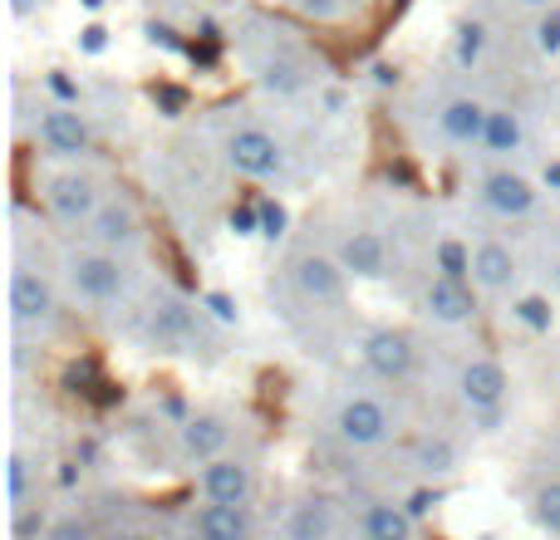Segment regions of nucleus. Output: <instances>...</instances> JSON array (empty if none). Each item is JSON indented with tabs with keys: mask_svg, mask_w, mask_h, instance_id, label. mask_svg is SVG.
<instances>
[{
	"mask_svg": "<svg viewBox=\"0 0 560 540\" xmlns=\"http://www.w3.org/2000/svg\"><path fill=\"white\" fill-rule=\"evenodd\" d=\"M329 437H335L345 453H384L398 437V413L374 388H349V394H339L335 408H329Z\"/></svg>",
	"mask_w": 560,
	"mask_h": 540,
	"instance_id": "f257e3e1",
	"label": "nucleus"
},
{
	"mask_svg": "<svg viewBox=\"0 0 560 540\" xmlns=\"http://www.w3.org/2000/svg\"><path fill=\"white\" fill-rule=\"evenodd\" d=\"M59 266H65V285L79 305L104 309L128 295V256H118V251L84 242V246H69Z\"/></svg>",
	"mask_w": 560,
	"mask_h": 540,
	"instance_id": "f03ea898",
	"label": "nucleus"
},
{
	"mask_svg": "<svg viewBox=\"0 0 560 540\" xmlns=\"http://www.w3.org/2000/svg\"><path fill=\"white\" fill-rule=\"evenodd\" d=\"M104 197H108L104 177L84 163H65L59 173L45 177V207L59 226H69V232H84V226L94 222V212L104 207Z\"/></svg>",
	"mask_w": 560,
	"mask_h": 540,
	"instance_id": "7ed1b4c3",
	"label": "nucleus"
},
{
	"mask_svg": "<svg viewBox=\"0 0 560 540\" xmlns=\"http://www.w3.org/2000/svg\"><path fill=\"white\" fill-rule=\"evenodd\" d=\"M197 502H222V506H256L261 502V467L246 453H222L192 472Z\"/></svg>",
	"mask_w": 560,
	"mask_h": 540,
	"instance_id": "20e7f679",
	"label": "nucleus"
},
{
	"mask_svg": "<svg viewBox=\"0 0 560 540\" xmlns=\"http://www.w3.org/2000/svg\"><path fill=\"white\" fill-rule=\"evenodd\" d=\"M59 319V285L45 266L15 261L10 270V325L25 334H45Z\"/></svg>",
	"mask_w": 560,
	"mask_h": 540,
	"instance_id": "39448f33",
	"label": "nucleus"
},
{
	"mask_svg": "<svg viewBox=\"0 0 560 540\" xmlns=\"http://www.w3.org/2000/svg\"><path fill=\"white\" fill-rule=\"evenodd\" d=\"M453 394L467 418H497L512 398V374L492 354H467L453 374Z\"/></svg>",
	"mask_w": 560,
	"mask_h": 540,
	"instance_id": "423d86ee",
	"label": "nucleus"
},
{
	"mask_svg": "<svg viewBox=\"0 0 560 540\" xmlns=\"http://www.w3.org/2000/svg\"><path fill=\"white\" fill-rule=\"evenodd\" d=\"M477 207L487 216H497V222H526L541 207V183L512 163H492L477 177Z\"/></svg>",
	"mask_w": 560,
	"mask_h": 540,
	"instance_id": "0eeeda50",
	"label": "nucleus"
},
{
	"mask_svg": "<svg viewBox=\"0 0 560 540\" xmlns=\"http://www.w3.org/2000/svg\"><path fill=\"white\" fill-rule=\"evenodd\" d=\"M222 157L236 177H252V183H271L285 173V148L276 133H266L261 124H236L222 138Z\"/></svg>",
	"mask_w": 560,
	"mask_h": 540,
	"instance_id": "6e6552de",
	"label": "nucleus"
},
{
	"mask_svg": "<svg viewBox=\"0 0 560 540\" xmlns=\"http://www.w3.org/2000/svg\"><path fill=\"white\" fill-rule=\"evenodd\" d=\"M285 275H290V285H295V295L315 309H339L349 295V270L339 266L335 251H295Z\"/></svg>",
	"mask_w": 560,
	"mask_h": 540,
	"instance_id": "1a4fd4ad",
	"label": "nucleus"
},
{
	"mask_svg": "<svg viewBox=\"0 0 560 540\" xmlns=\"http://www.w3.org/2000/svg\"><path fill=\"white\" fill-rule=\"evenodd\" d=\"M35 143L59 163H89L94 157V128L79 104H45L35 114Z\"/></svg>",
	"mask_w": 560,
	"mask_h": 540,
	"instance_id": "9d476101",
	"label": "nucleus"
},
{
	"mask_svg": "<svg viewBox=\"0 0 560 540\" xmlns=\"http://www.w3.org/2000/svg\"><path fill=\"white\" fill-rule=\"evenodd\" d=\"M276 531H280V540H345L354 531V512H345V506L325 492H310L285 506Z\"/></svg>",
	"mask_w": 560,
	"mask_h": 540,
	"instance_id": "9b49d317",
	"label": "nucleus"
},
{
	"mask_svg": "<svg viewBox=\"0 0 560 540\" xmlns=\"http://www.w3.org/2000/svg\"><path fill=\"white\" fill-rule=\"evenodd\" d=\"M477 309H482V295H477L472 280H453L428 270V280L418 285V315L443 329H467L477 319Z\"/></svg>",
	"mask_w": 560,
	"mask_h": 540,
	"instance_id": "f8f14e48",
	"label": "nucleus"
},
{
	"mask_svg": "<svg viewBox=\"0 0 560 540\" xmlns=\"http://www.w3.org/2000/svg\"><path fill=\"white\" fill-rule=\"evenodd\" d=\"M359 359L364 368L378 378V384H408L418 374V344L408 329L398 325H374L364 339H359Z\"/></svg>",
	"mask_w": 560,
	"mask_h": 540,
	"instance_id": "ddd939ff",
	"label": "nucleus"
},
{
	"mask_svg": "<svg viewBox=\"0 0 560 540\" xmlns=\"http://www.w3.org/2000/svg\"><path fill=\"white\" fill-rule=\"evenodd\" d=\"M183 540H266L261 506H222L197 502L183 516Z\"/></svg>",
	"mask_w": 560,
	"mask_h": 540,
	"instance_id": "4468645a",
	"label": "nucleus"
},
{
	"mask_svg": "<svg viewBox=\"0 0 560 540\" xmlns=\"http://www.w3.org/2000/svg\"><path fill=\"white\" fill-rule=\"evenodd\" d=\"M148 226H143V212L128 192H108L104 207L94 212V222L84 226V242L104 246V251H118V256H133L143 246Z\"/></svg>",
	"mask_w": 560,
	"mask_h": 540,
	"instance_id": "2eb2a0df",
	"label": "nucleus"
},
{
	"mask_svg": "<svg viewBox=\"0 0 560 540\" xmlns=\"http://www.w3.org/2000/svg\"><path fill=\"white\" fill-rule=\"evenodd\" d=\"M232 437H236V423L226 413H217V408H202V413H192L183 427H177V462L183 467H202L212 462V457L232 453Z\"/></svg>",
	"mask_w": 560,
	"mask_h": 540,
	"instance_id": "dca6fc26",
	"label": "nucleus"
},
{
	"mask_svg": "<svg viewBox=\"0 0 560 540\" xmlns=\"http://www.w3.org/2000/svg\"><path fill=\"white\" fill-rule=\"evenodd\" d=\"M472 285L477 295H516V285H522V256L512 251V242H502V236H482V242L472 246Z\"/></svg>",
	"mask_w": 560,
	"mask_h": 540,
	"instance_id": "f3484780",
	"label": "nucleus"
},
{
	"mask_svg": "<svg viewBox=\"0 0 560 540\" xmlns=\"http://www.w3.org/2000/svg\"><path fill=\"white\" fill-rule=\"evenodd\" d=\"M354 536L359 540H418V521L404 502L394 496H374L354 512Z\"/></svg>",
	"mask_w": 560,
	"mask_h": 540,
	"instance_id": "a211bd4d",
	"label": "nucleus"
},
{
	"mask_svg": "<svg viewBox=\"0 0 560 540\" xmlns=\"http://www.w3.org/2000/svg\"><path fill=\"white\" fill-rule=\"evenodd\" d=\"M487 118H492V104H482V98H472V94H453L438 108V133L453 148H482Z\"/></svg>",
	"mask_w": 560,
	"mask_h": 540,
	"instance_id": "6ab92c4d",
	"label": "nucleus"
},
{
	"mask_svg": "<svg viewBox=\"0 0 560 540\" xmlns=\"http://www.w3.org/2000/svg\"><path fill=\"white\" fill-rule=\"evenodd\" d=\"M335 256L354 280H384L388 275V242L378 232H369V226H354V232L339 236Z\"/></svg>",
	"mask_w": 560,
	"mask_h": 540,
	"instance_id": "aec40b11",
	"label": "nucleus"
},
{
	"mask_svg": "<svg viewBox=\"0 0 560 540\" xmlns=\"http://www.w3.org/2000/svg\"><path fill=\"white\" fill-rule=\"evenodd\" d=\"M408 467H413L423 482H443V477H453L457 467H463V453H457V443L447 433H418L413 443H408Z\"/></svg>",
	"mask_w": 560,
	"mask_h": 540,
	"instance_id": "412c9836",
	"label": "nucleus"
},
{
	"mask_svg": "<svg viewBox=\"0 0 560 540\" xmlns=\"http://www.w3.org/2000/svg\"><path fill=\"white\" fill-rule=\"evenodd\" d=\"M39 477H45L39 457H30L20 443L10 447V453H5V506H10V512L39 506Z\"/></svg>",
	"mask_w": 560,
	"mask_h": 540,
	"instance_id": "4be33fe9",
	"label": "nucleus"
},
{
	"mask_svg": "<svg viewBox=\"0 0 560 540\" xmlns=\"http://www.w3.org/2000/svg\"><path fill=\"white\" fill-rule=\"evenodd\" d=\"M526 148V118L516 108H492L487 118V133H482V157L487 163H512L516 153Z\"/></svg>",
	"mask_w": 560,
	"mask_h": 540,
	"instance_id": "5701e85b",
	"label": "nucleus"
},
{
	"mask_svg": "<svg viewBox=\"0 0 560 540\" xmlns=\"http://www.w3.org/2000/svg\"><path fill=\"white\" fill-rule=\"evenodd\" d=\"M526 506H532V521L541 526L546 536H560V477H546Z\"/></svg>",
	"mask_w": 560,
	"mask_h": 540,
	"instance_id": "b1692460",
	"label": "nucleus"
},
{
	"mask_svg": "<svg viewBox=\"0 0 560 540\" xmlns=\"http://www.w3.org/2000/svg\"><path fill=\"white\" fill-rule=\"evenodd\" d=\"M45 540H104V531L84 512H55L45 526Z\"/></svg>",
	"mask_w": 560,
	"mask_h": 540,
	"instance_id": "393cba45",
	"label": "nucleus"
},
{
	"mask_svg": "<svg viewBox=\"0 0 560 540\" xmlns=\"http://www.w3.org/2000/svg\"><path fill=\"white\" fill-rule=\"evenodd\" d=\"M482 55H487V30L477 25V20H463V25H457V39H453L457 69H472Z\"/></svg>",
	"mask_w": 560,
	"mask_h": 540,
	"instance_id": "a878e982",
	"label": "nucleus"
},
{
	"mask_svg": "<svg viewBox=\"0 0 560 540\" xmlns=\"http://www.w3.org/2000/svg\"><path fill=\"white\" fill-rule=\"evenodd\" d=\"M261 84L271 89V94H295V89L305 84V74H300L295 59H271V64H261Z\"/></svg>",
	"mask_w": 560,
	"mask_h": 540,
	"instance_id": "bb28decb",
	"label": "nucleus"
},
{
	"mask_svg": "<svg viewBox=\"0 0 560 540\" xmlns=\"http://www.w3.org/2000/svg\"><path fill=\"white\" fill-rule=\"evenodd\" d=\"M532 39H536V49H541L546 59L560 55V10H541V15H536Z\"/></svg>",
	"mask_w": 560,
	"mask_h": 540,
	"instance_id": "cd10ccee",
	"label": "nucleus"
},
{
	"mask_svg": "<svg viewBox=\"0 0 560 540\" xmlns=\"http://www.w3.org/2000/svg\"><path fill=\"white\" fill-rule=\"evenodd\" d=\"M300 15H310L315 25H335V20L349 15V0H295Z\"/></svg>",
	"mask_w": 560,
	"mask_h": 540,
	"instance_id": "c85d7f7f",
	"label": "nucleus"
},
{
	"mask_svg": "<svg viewBox=\"0 0 560 540\" xmlns=\"http://www.w3.org/2000/svg\"><path fill=\"white\" fill-rule=\"evenodd\" d=\"M104 540H173V536L158 531V526H148V521H128V526H114V531H104Z\"/></svg>",
	"mask_w": 560,
	"mask_h": 540,
	"instance_id": "c756f323",
	"label": "nucleus"
},
{
	"mask_svg": "<svg viewBox=\"0 0 560 540\" xmlns=\"http://www.w3.org/2000/svg\"><path fill=\"white\" fill-rule=\"evenodd\" d=\"M49 94H55V104H79V84L74 79H65V69H49Z\"/></svg>",
	"mask_w": 560,
	"mask_h": 540,
	"instance_id": "7c9ffc66",
	"label": "nucleus"
},
{
	"mask_svg": "<svg viewBox=\"0 0 560 540\" xmlns=\"http://www.w3.org/2000/svg\"><path fill=\"white\" fill-rule=\"evenodd\" d=\"M516 315H522L526 325H536V329L551 325V315H546V300H522V305H516Z\"/></svg>",
	"mask_w": 560,
	"mask_h": 540,
	"instance_id": "2f4dec72",
	"label": "nucleus"
},
{
	"mask_svg": "<svg viewBox=\"0 0 560 540\" xmlns=\"http://www.w3.org/2000/svg\"><path fill=\"white\" fill-rule=\"evenodd\" d=\"M261 226H266V236H280V226H285V212H280L276 202H261Z\"/></svg>",
	"mask_w": 560,
	"mask_h": 540,
	"instance_id": "473e14b6",
	"label": "nucleus"
},
{
	"mask_svg": "<svg viewBox=\"0 0 560 540\" xmlns=\"http://www.w3.org/2000/svg\"><path fill=\"white\" fill-rule=\"evenodd\" d=\"M148 35H153V45H167V49H183V39L173 35L167 25H148Z\"/></svg>",
	"mask_w": 560,
	"mask_h": 540,
	"instance_id": "72a5a7b5",
	"label": "nucleus"
},
{
	"mask_svg": "<svg viewBox=\"0 0 560 540\" xmlns=\"http://www.w3.org/2000/svg\"><path fill=\"white\" fill-rule=\"evenodd\" d=\"M104 35H108V30H104V25H89V30H84V49H89V55H98V49H104V45H108V39H104Z\"/></svg>",
	"mask_w": 560,
	"mask_h": 540,
	"instance_id": "f704fd0d",
	"label": "nucleus"
},
{
	"mask_svg": "<svg viewBox=\"0 0 560 540\" xmlns=\"http://www.w3.org/2000/svg\"><path fill=\"white\" fill-rule=\"evenodd\" d=\"M207 305L217 309V319H232V300H226V295H212V300H207Z\"/></svg>",
	"mask_w": 560,
	"mask_h": 540,
	"instance_id": "c9c22d12",
	"label": "nucleus"
},
{
	"mask_svg": "<svg viewBox=\"0 0 560 540\" xmlns=\"http://www.w3.org/2000/svg\"><path fill=\"white\" fill-rule=\"evenodd\" d=\"M374 79L378 84H398V69L394 64H374Z\"/></svg>",
	"mask_w": 560,
	"mask_h": 540,
	"instance_id": "e433bc0d",
	"label": "nucleus"
},
{
	"mask_svg": "<svg viewBox=\"0 0 560 540\" xmlns=\"http://www.w3.org/2000/svg\"><path fill=\"white\" fill-rule=\"evenodd\" d=\"M546 187H551V192H560V163H546Z\"/></svg>",
	"mask_w": 560,
	"mask_h": 540,
	"instance_id": "4c0bfd02",
	"label": "nucleus"
},
{
	"mask_svg": "<svg viewBox=\"0 0 560 540\" xmlns=\"http://www.w3.org/2000/svg\"><path fill=\"white\" fill-rule=\"evenodd\" d=\"M516 5H526V10H536V15H541V10H556V0H516Z\"/></svg>",
	"mask_w": 560,
	"mask_h": 540,
	"instance_id": "58836bf2",
	"label": "nucleus"
},
{
	"mask_svg": "<svg viewBox=\"0 0 560 540\" xmlns=\"http://www.w3.org/2000/svg\"><path fill=\"white\" fill-rule=\"evenodd\" d=\"M35 5H39V0H10V10H15V15H20V20H25V15H30V10H35Z\"/></svg>",
	"mask_w": 560,
	"mask_h": 540,
	"instance_id": "ea45409f",
	"label": "nucleus"
}]
</instances>
